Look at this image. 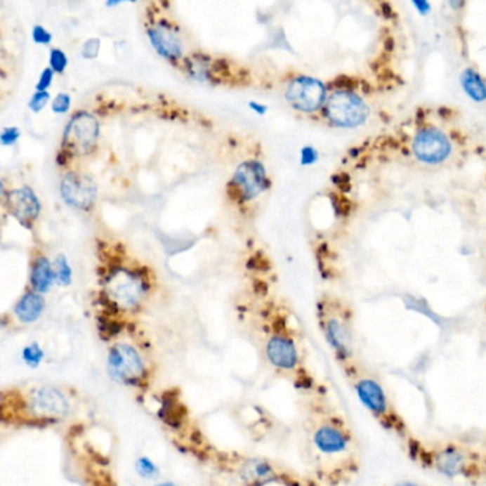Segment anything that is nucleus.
Here are the masks:
<instances>
[{
	"label": "nucleus",
	"instance_id": "cd10ccee",
	"mask_svg": "<svg viewBox=\"0 0 486 486\" xmlns=\"http://www.w3.org/2000/svg\"><path fill=\"white\" fill-rule=\"evenodd\" d=\"M48 100H50V96H48L47 91H37V93L32 97V100H30V103H29V107H30V110L39 112L40 110H43V108L46 107V104H47Z\"/></svg>",
	"mask_w": 486,
	"mask_h": 486
},
{
	"label": "nucleus",
	"instance_id": "39448f33",
	"mask_svg": "<svg viewBox=\"0 0 486 486\" xmlns=\"http://www.w3.org/2000/svg\"><path fill=\"white\" fill-rule=\"evenodd\" d=\"M327 97V86L312 76L301 74L293 77L284 90L287 104L301 114H317L323 111Z\"/></svg>",
	"mask_w": 486,
	"mask_h": 486
},
{
	"label": "nucleus",
	"instance_id": "0eeeda50",
	"mask_svg": "<svg viewBox=\"0 0 486 486\" xmlns=\"http://www.w3.org/2000/svg\"><path fill=\"white\" fill-rule=\"evenodd\" d=\"M100 134L98 119L86 111L76 114L66 127L63 145L65 150L72 155H86L88 154Z\"/></svg>",
	"mask_w": 486,
	"mask_h": 486
},
{
	"label": "nucleus",
	"instance_id": "1a4fd4ad",
	"mask_svg": "<svg viewBox=\"0 0 486 486\" xmlns=\"http://www.w3.org/2000/svg\"><path fill=\"white\" fill-rule=\"evenodd\" d=\"M322 329L324 331L326 340L336 353L337 358L347 361L351 357V330L346 315L340 312H322Z\"/></svg>",
	"mask_w": 486,
	"mask_h": 486
},
{
	"label": "nucleus",
	"instance_id": "473e14b6",
	"mask_svg": "<svg viewBox=\"0 0 486 486\" xmlns=\"http://www.w3.org/2000/svg\"><path fill=\"white\" fill-rule=\"evenodd\" d=\"M51 80H53V70L51 69H46L41 73L40 79H39V83H37V87H36L37 91H46L48 88Z\"/></svg>",
	"mask_w": 486,
	"mask_h": 486
},
{
	"label": "nucleus",
	"instance_id": "9d476101",
	"mask_svg": "<svg viewBox=\"0 0 486 486\" xmlns=\"http://www.w3.org/2000/svg\"><path fill=\"white\" fill-rule=\"evenodd\" d=\"M62 195L69 205L88 211L97 199V185L88 175L70 172L62 180Z\"/></svg>",
	"mask_w": 486,
	"mask_h": 486
},
{
	"label": "nucleus",
	"instance_id": "393cba45",
	"mask_svg": "<svg viewBox=\"0 0 486 486\" xmlns=\"http://www.w3.org/2000/svg\"><path fill=\"white\" fill-rule=\"evenodd\" d=\"M67 63H69L67 55L62 50H58V48L51 50V53H50V66H51L53 72L63 73L66 70V67H67Z\"/></svg>",
	"mask_w": 486,
	"mask_h": 486
},
{
	"label": "nucleus",
	"instance_id": "a878e982",
	"mask_svg": "<svg viewBox=\"0 0 486 486\" xmlns=\"http://www.w3.org/2000/svg\"><path fill=\"white\" fill-rule=\"evenodd\" d=\"M100 48H101V41L98 39H90L84 43L83 46V57L84 58H96L100 53Z\"/></svg>",
	"mask_w": 486,
	"mask_h": 486
},
{
	"label": "nucleus",
	"instance_id": "aec40b11",
	"mask_svg": "<svg viewBox=\"0 0 486 486\" xmlns=\"http://www.w3.org/2000/svg\"><path fill=\"white\" fill-rule=\"evenodd\" d=\"M53 280H54V273H53V268L50 262L43 256L39 258L34 262V266L32 270V284L34 286L37 291L43 293L48 290Z\"/></svg>",
	"mask_w": 486,
	"mask_h": 486
},
{
	"label": "nucleus",
	"instance_id": "20e7f679",
	"mask_svg": "<svg viewBox=\"0 0 486 486\" xmlns=\"http://www.w3.org/2000/svg\"><path fill=\"white\" fill-rule=\"evenodd\" d=\"M268 188V171L258 159H248L239 164L228 184L230 198L240 205L258 199Z\"/></svg>",
	"mask_w": 486,
	"mask_h": 486
},
{
	"label": "nucleus",
	"instance_id": "4468645a",
	"mask_svg": "<svg viewBox=\"0 0 486 486\" xmlns=\"http://www.w3.org/2000/svg\"><path fill=\"white\" fill-rule=\"evenodd\" d=\"M355 394L362 404L376 416H381L388 409V401L381 384L373 379H361L355 383Z\"/></svg>",
	"mask_w": 486,
	"mask_h": 486
},
{
	"label": "nucleus",
	"instance_id": "412c9836",
	"mask_svg": "<svg viewBox=\"0 0 486 486\" xmlns=\"http://www.w3.org/2000/svg\"><path fill=\"white\" fill-rule=\"evenodd\" d=\"M437 465L441 472L454 476L461 472L464 465V457L457 449L448 448L437 457Z\"/></svg>",
	"mask_w": 486,
	"mask_h": 486
},
{
	"label": "nucleus",
	"instance_id": "f3484780",
	"mask_svg": "<svg viewBox=\"0 0 486 486\" xmlns=\"http://www.w3.org/2000/svg\"><path fill=\"white\" fill-rule=\"evenodd\" d=\"M240 478L248 486H258L269 483L270 480L276 479L277 475L273 465L269 461L261 458H251L242 464Z\"/></svg>",
	"mask_w": 486,
	"mask_h": 486
},
{
	"label": "nucleus",
	"instance_id": "2f4dec72",
	"mask_svg": "<svg viewBox=\"0 0 486 486\" xmlns=\"http://www.w3.org/2000/svg\"><path fill=\"white\" fill-rule=\"evenodd\" d=\"M32 36H33V40L39 44H48L51 41V34L41 26H36L33 29Z\"/></svg>",
	"mask_w": 486,
	"mask_h": 486
},
{
	"label": "nucleus",
	"instance_id": "f704fd0d",
	"mask_svg": "<svg viewBox=\"0 0 486 486\" xmlns=\"http://www.w3.org/2000/svg\"><path fill=\"white\" fill-rule=\"evenodd\" d=\"M249 107H251L255 112H258V114H261V115H263V114L268 111V107H266L265 104L258 103V101H251V103H249Z\"/></svg>",
	"mask_w": 486,
	"mask_h": 486
},
{
	"label": "nucleus",
	"instance_id": "58836bf2",
	"mask_svg": "<svg viewBox=\"0 0 486 486\" xmlns=\"http://www.w3.org/2000/svg\"><path fill=\"white\" fill-rule=\"evenodd\" d=\"M4 192H5V188H4V184H2V182H0V198H2Z\"/></svg>",
	"mask_w": 486,
	"mask_h": 486
},
{
	"label": "nucleus",
	"instance_id": "5701e85b",
	"mask_svg": "<svg viewBox=\"0 0 486 486\" xmlns=\"http://www.w3.org/2000/svg\"><path fill=\"white\" fill-rule=\"evenodd\" d=\"M53 273H54V279L63 286H67L72 280V269L69 266L67 259L60 255L55 262H54V268H53Z\"/></svg>",
	"mask_w": 486,
	"mask_h": 486
},
{
	"label": "nucleus",
	"instance_id": "b1692460",
	"mask_svg": "<svg viewBox=\"0 0 486 486\" xmlns=\"http://www.w3.org/2000/svg\"><path fill=\"white\" fill-rule=\"evenodd\" d=\"M22 355H23V360H25V362L27 364L29 367L36 369V367H39V364L41 362L43 357H44V353L40 348V346L34 343V344H30V346L25 347Z\"/></svg>",
	"mask_w": 486,
	"mask_h": 486
},
{
	"label": "nucleus",
	"instance_id": "4be33fe9",
	"mask_svg": "<svg viewBox=\"0 0 486 486\" xmlns=\"http://www.w3.org/2000/svg\"><path fill=\"white\" fill-rule=\"evenodd\" d=\"M134 471L144 480H157L161 476L159 465L147 455H141L136 459Z\"/></svg>",
	"mask_w": 486,
	"mask_h": 486
},
{
	"label": "nucleus",
	"instance_id": "72a5a7b5",
	"mask_svg": "<svg viewBox=\"0 0 486 486\" xmlns=\"http://www.w3.org/2000/svg\"><path fill=\"white\" fill-rule=\"evenodd\" d=\"M447 5L452 12H461L466 5V0H447Z\"/></svg>",
	"mask_w": 486,
	"mask_h": 486
},
{
	"label": "nucleus",
	"instance_id": "f257e3e1",
	"mask_svg": "<svg viewBox=\"0 0 486 486\" xmlns=\"http://www.w3.org/2000/svg\"><path fill=\"white\" fill-rule=\"evenodd\" d=\"M151 293V277L141 268L118 266L105 279L110 305L119 312H136Z\"/></svg>",
	"mask_w": 486,
	"mask_h": 486
},
{
	"label": "nucleus",
	"instance_id": "4c0bfd02",
	"mask_svg": "<svg viewBox=\"0 0 486 486\" xmlns=\"http://www.w3.org/2000/svg\"><path fill=\"white\" fill-rule=\"evenodd\" d=\"M397 486H418V485L409 483V482H404V483H400V485H397Z\"/></svg>",
	"mask_w": 486,
	"mask_h": 486
},
{
	"label": "nucleus",
	"instance_id": "7ed1b4c3",
	"mask_svg": "<svg viewBox=\"0 0 486 486\" xmlns=\"http://www.w3.org/2000/svg\"><path fill=\"white\" fill-rule=\"evenodd\" d=\"M107 370L111 380L127 387H143L150 379V369L143 354L129 343H117L110 348Z\"/></svg>",
	"mask_w": 486,
	"mask_h": 486
},
{
	"label": "nucleus",
	"instance_id": "c9c22d12",
	"mask_svg": "<svg viewBox=\"0 0 486 486\" xmlns=\"http://www.w3.org/2000/svg\"><path fill=\"white\" fill-rule=\"evenodd\" d=\"M137 2H138V0H107L105 5L108 8H115V6L121 5V4H137Z\"/></svg>",
	"mask_w": 486,
	"mask_h": 486
},
{
	"label": "nucleus",
	"instance_id": "f8f14e48",
	"mask_svg": "<svg viewBox=\"0 0 486 486\" xmlns=\"http://www.w3.org/2000/svg\"><path fill=\"white\" fill-rule=\"evenodd\" d=\"M313 447L323 455L333 457L343 454L351 444L350 434L331 422H324L315 430L312 437Z\"/></svg>",
	"mask_w": 486,
	"mask_h": 486
},
{
	"label": "nucleus",
	"instance_id": "bb28decb",
	"mask_svg": "<svg viewBox=\"0 0 486 486\" xmlns=\"http://www.w3.org/2000/svg\"><path fill=\"white\" fill-rule=\"evenodd\" d=\"M70 104H72L70 96L62 93V94H58L55 97V100L53 101V111L58 112V114H63L70 108Z\"/></svg>",
	"mask_w": 486,
	"mask_h": 486
},
{
	"label": "nucleus",
	"instance_id": "2eb2a0df",
	"mask_svg": "<svg viewBox=\"0 0 486 486\" xmlns=\"http://www.w3.org/2000/svg\"><path fill=\"white\" fill-rule=\"evenodd\" d=\"M8 208L22 223L33 222L40 212L39 199L29 187L12 191L8 195Z\"/></svg>",
	"mask_w": 486,
	"mask_h": 486
},
{
	"label": "nucleus",
	"instance_id": "c756f323",
	"mask_svg": "<svg viewBox=\"0 0 486 486\" xmlns=\"http://www.w3.org/2000/svg\"><path fill=\"white\" fill-rule=\"evenodd\" d=\"M20 137V131L15 127L12 129H5L2 131V134H0V143H2L4 145H12L15 144Z\"/></svg>",
	"mask_w": 486,
	"mask_h": 486
},
{
	"label": "nucleus",
	"instance_id": "c85d7f7f",
	"mask_svg": "<svg viewBox=\"0 0 486 486\" xmlns=\"http://www.w3.org/2000/svg\"><path fill=\"white\" fill-rule=\"evenodd\" d=\"M412 8L415 9V12L419 15V16H428L431 15L433 12V5L430 0H409Z\"/></svg>",
	"mask_w": 486,
	"mask_h": 486
},
{
	"label": "nucleus",
	"instance_id": "ddd939ff",
	"mask_svg": "<svg viewBox=\"0 0 486 486\" xmlns=\"http://www.w3.org/2000/svg\"><path fill=\"white\" fill-rule=\"evenodd\" d=\"M266 357L272 366L282 372L297 369L300 358L294 341L283 334H275L266 344Z\"/></svg>",
	"mask_w": 486,
	"mask_h": 486
},
{
	"label": "nucleus",
	"instance_id": "7c9ffc66",
	"mask_svg": "<svg viewBox=\"0 0 486 486\" xmlns=\"http://www.w3.org/2000/svg\"><path fill=\"white\" fill-rule=\"evenodd\" d=\"M300 159L303 165H312L319 159V154L313 147H305L301 150Z\"/></svg>",
	"mask_w": 486,
	"mask_h": 486
},
{
	"label": "nucleus",
	"instance_id": "423d86ee",
	"mask_svg": "<svg viewBox=\"0 0 486 486\" xmlns=\"http://www.w3.org/2000/svg\"><path fill=\"white\" fill-rule=\"evenodd\" d=\"M411 147L415 158L428 165L442 164L452 154V143L449 137L442 130L433 126L416 130Z\"/></svg>",
	"mask_w": 486,
	"mask_h": 486
},
{
	"label": "nucleus",
	"instance_id": "f03ea898",
	"mask_svg": "<svg viewBox=\"0 0 486 486\" xmlns=\"http://www.w3.org/2000/svg\"><path fill=\"white\" fill-rule=\"evenodd\" d=\"M322 112L331 127L346 130L361 127L370 118V107L366 100L347 87L330 93Z\"/></svg>",
	"mask_w": 486,
	"mask_h": 486
},
{
	"label": "nucleus",
	"instance_id": "9b49d317",
	"mask_svg": "<svg viewBox=\"0 0 486 486\" xmlns=\"http://www.w3.org/2000/svg\"><path fill=\"white\" fill-rule=\"evenodd\" d=\"M147 36L150 39L154 50L171 63H179L184 60V43L175 29L166 22L154 23L147 29Z\"/></svg>",
	"mask_w": 486,
	"mask_h": 486
},
{
	"label": "nucleus",
	"instance_id": "a211bd4d",
	"mask_svg": "<svg viewBox=\"0 0 486 486\" xmlns=\"http://www.w3.org/2000/svg\"><path fill=\"white\" fill-rule=\"evenodd\" d=\"M459 86L465 96L473 103L486 101V80L475 67H465L459 74Z\"/></svg>",
	"mask_w": 486,
	"mask_h": 486
},
{
	"label": "nucleus",
	"instance_id": "a19ab883",
	"mask_svg": "<svg viewBox=\"0 0 486 486\" xmlns=\"http://www.w3.org/2000/svg\"><path fill=\"white\" fill-rule=\"evenodd\" d=\"M0 405H2V395H0Z\"/></svg>",
	"mask_w": 486,
	"mask_h": 486
},
{
	"label": "nucleus",
	"instance_id": "ea45409f",
	"mask_svg": "<svg viewBox=\"0 0 486 486\" xmlns=\"http://www.w3.org/2000/svg\"><path fill=\"white\" fill-rule=\"evenodd\" d=\"M4 327V322H2V319H0V329H2Z\"/></svg>",
	"mask_w": 486,
	"mask_h": 486
},
{
	"label": "nucleus",
	"instance_id": "6e6552de",
	"mask_svg": "<svg viewBox=\"0 0 486 486\" xmlns=\"http://www.w3.org/2000/svg\"><path fill=\"white\" fill-rule=\"evenodd\" d=\"M26 405L30 414L40 419H65L70 414V402L65 393L50 386L32 390Z\"/></svg>",
	"mask_w": 486,
	"mask_h": 486
},
{
	"label": "nucleus",
	"instance_id": "e433bc0d",
	"mask_svg": "<svg viewBox=\"0 0 486 486\" xmlns=\"http://www.w3.org/2000/svg\"><path fill=\"white\" fill-rule=\"evenodd\" d=\"M154 486H179V485L175 483V482H172V480H159V482H157Z\"/></svg>",
	"mask_w": 486,
	"mask_h": 486
},
{
	"label": "nucleus",
	"instance_id": "dca6fc26",
	"mask_svg": "<svg viewBox=\"0 0 486 486\" xmlns=\"http://www.w3.org/2000/svg\"><path fill=\"white\" fill-rule=\"evenodd\" d=\"M182 67L188 77L201 83H214L216 81V63L206 54L195 53L185 55L182 60Z\"/></svg>",
	"mask_w": 486,
	"mask_h": 486
},
{
	"label": "nucleus",
	"instance_id": "6ab92c4d",
	"mask_svg": "<svg viewBox=\"0 0 486 486\" xmlns=\"http://www.w3.org/2000/svg\"><path fill=\"white\" fill-rule=\"evenodd\" d=\"M44 309V300L37 293H27L20 298L16 306L18 317L25 323H32L39 319Z\"/></svg>",
	"mask_w": 486,
	"mask_h": 486
}]
</instances>
